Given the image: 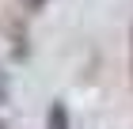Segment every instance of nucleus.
Here are the masks:
<instances>
[{
	"instance_id": "nucleus-3",
	"label": "nucleus",
	"mask_w": 133,
	"mask_h": 129,
	"mask_svg": "<svg viewBox=\"0 0 133 129\" xmlns=\"http://www.w3.org/2000/svg\"><path fill=\"white\" fill-rule=\"evenodd\" d=\"M129 87H133V27H129Z\"/></svg>"
},
{
	"instance_id": "nucleus-2",
	"label": "nucleus",
	"mask_w": 133,
	"mask_h": 129,
	"mask_svg": "<svg viewBox=\"0 0 133 129\" xmlns=\"http://www.w3.org/2000/svg\"><path fill=\"white\" fill-rule=\"evenodd\" d=\"M8 99V72H4V65H0V103Z\"/></svg>"
},
{
	"instance_id": "nucleus-1",
	"label": "nucleus",
	"mask_w": 133,
	"mask_h": 129,
	"mask_svg": "<svg viewBox=\"0 0 133 129\" xmlns=\"http://www.w3.org/2000/svg\"><path fill=\"white\" fill-rule=\"evenodd\" d=\"M46 129H72V118H69V110H65V103H53V106H50Z\"/></svg>"
},
{
	"instance_id": "nucleus-4",
	"label": "nucleus",
	"mask_w": 133,
	"mask_h": 129,
	"mask_svg": "<svg viewBox=\"0 0 133 129\" xmlns=\"http://www.w3.org/2000/svg\"><path fill=\"white\" fill-rule=\"evenodd\" d=\"M46 4H50V0H27V8H31V11H42Z\"/></svg>"
}]
</instances>
